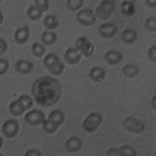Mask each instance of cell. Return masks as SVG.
I'll return each mask as SVG.
<instances>
[{
    "mask_svg": "<svg viewBox=\"0 0 156 156\" xmlns=\"http://www.w3.org/2000/svg\"><path fill=\"white\" fill-rule=\"evenodd\" d=\"M31 93L37 105L50 107L55 105L61 98L60 82L51 76H41L33 83Z\"/></svg>",
    "mask_w": 156,
    "mask_h": 156,
    "instance_id": "cell-1",
    "label": "cell"
},
{
    "mask_svg": "<svg viewBox=\"0 0 156 156\" xmlns=\"http://www.w3.org/2000/svg\"><path fill=\"white\" fill-rule=\"evenodd\" d=\"M103 121V116L98 112H93L89 114L82 123L83 130L88 133H94L99 127Z\"/></svg>",
    "mask_w": 156,
    "mask_h": 156,
    "instance_id": "cell-2",
    "label": "cell"
},
{
    "mask_svg": "<svg viewBox=\"0 0 156 156\" xmlns=\"http://www.w3.org/2000/svg\"><path fill=\"white\" fill-rule=\"evenodd\" d=\"M76 20L80 24L89 27L95 23L97 16L91 9L89 8H84L78 11L76 14Z\"/></svg>",
    "mask_w": 156,
    "mask_h": 156,
    "instance_id": "cell-3",
    "label": "cell"
},
{
    "mask_svg": "<svg viewBox=\"0 0 156 156\" xmlns=\"http://www.w3.org/2000/svg\"><path fill=\"white\" fill-rule=\"evenodd\" d=\"M115 9V2L112 0H104L96 9V16L102 20H108Z\"/></svg>",
    "mask_w": 156,
    "mask_h": 156,
    "instance_id": "cell-4",
    "label": "cell"
},
{
    "mask_svg": "<svg viewBox=\"0 0 156 156\" xmlns=\"http://www.w3.org/2000/svg\"><path fill=\"white\" fill-rule=\"evenodd\" d=\"M75 46H76L75 48L80 51V53L83 54L87 58L91 56L94 51V44L87 37H83V36H81L76 39Z\"/></svg>",
    "mask_w": 156,
    "mask_h": 156,
    "instance_id": "cell-5",
    "label": "cell"
},
{
    "mask_svg": "<svg viewBox=\"0 0 156 156\" xmlns=\"http://www.w3.org/2000/svg\"><path fill=\"white\" fill-rule=\"evenodd\" d=\"M122 124L126 130L133 133H140L145 129L144 122L132 116L126 117L123 120Z\"/></svg>",
    "mask_w": 156,
    "mask_h": 156,
    "instance_id": "cell-6",
    "label": "cell"
},
{
    "mask_svg": "<svg viewBox=\"0 0 156 156\" xmlns=\"http://www.w3.org/2000/svg\"><path fill=\"white\" fill-rule=\"evenodd\" d=\"M19 131L20 124L15 119H8L2 124V132L7 138H14Z\"/></svg>",
    "mask_w": 156,
    "mask_h": 156,
    "instance_id": "cell-7",
    "label": "cell"
},
{
    "mask_svg": "<svg viewBox=\"0 0 156 156\" xmlns=\"http://www.w3.org/2000/svg\"><path fill=\"white\" fill-rule=\"evenodd\" d=\"M24 119L31 126H37L39 124H42L45 119V115L41 110L33 109L25 115Z\"/></svg>",
    "mask_w": 156,
    "mask_h": 156,
    "instance_id": "cell-8",
    "label": "cell"
},
{
    "mask_svg": "<svg viewBox=\"0 0 156 156\" xmlns=\"http://www.w3.org/2000/svg\"><path fill=\"white\" fill-rule=\"evenodd\" d=\"M117 26L113 23H104L98 27V33L102 37L112 38L117 33Z\"/></svg>",
    "mask_w": 156,
    "mask_h": 156,
    "instance_id": "cell-9",
    "label": "cell"
},
{
    "mask_svg": "<svg viewBox=\"0 0 156 156\" xmlns=\"http://www.w3.org/2000/svg\"><path fill=\"white\" fill-rule=\"evenodd\" d=\"M64 58L69 65H76L81 59V53L76 48H69L64 53Z\"/></svg>",
    "mask_w": 156,
    "mask_h": 156,
    "instance_id": "cell-10",
    "label": "cell"
},
{
    "mask_svg": "<svg viewBox=\"0 0 156 156\" xmlns=\"http://www.w3.org/2000/svg\"><path fill=\"white\" fill-rule=\"evenodd\" d=\"M105 59L107 63L110 66H115L120 63L123 59L122 52L117 50H110L105 54Z\"/></svg>",
    "mask_w": 156,
    "mask_h": 156,
    "instance_id": "cell-11",
    "label": "cell"
},
{
    "mask_svg": "<svg viewBox=\"0 0 156 156\" xmlns=\"http://www.w3.org/2000/svg\"><path fill=\"white\" fill-rule=\"evenodd\" d=\"M16 71L20 74H29L34 68V63L27 59H20L16 63Z\"/></svg>",
    "mask_w": 156,
    "mask_h": 156,
    "instance_id": "cell-12",
    "label": "cell"
},
{
    "mask_svg": "<svg viewBox=\"0 0 156 156\" xmlns=\"http://www.w3.org/2000/svg\"><path fill=\"white\" fill-rule=\"evenodd\" d=\"M30 28L28 27H22L18 28L14 34V40L19 44L27 43L30 37Z\"/></svg>",
    "mask_w": 156,
    "mask_h": 156,
    "instance_id": "cell-13",
    "label": "cell"
},
{
    "mask_svg": "<svg viewBox=\"0 0 156 156\" xmlns=\"http://www.w3.org/2000/svg\"><path fill=\"white\" fill-rule=\"evenodd\" d=\"M66 149L69 152H76L83 147V141L80 137L71 136L66 141L65 144Z\"/></svg>",
    "mask_w": 156,
    "mask_h": 156,
    "instance_id": "cell-14",
    "label": "cell"
},
{
    "mask_svg": "<svg viewBox=\"0 0 156 156\" xmlns=\"http://www.w3.org/2000/svg\"><path fill=\"white\" fill-rule=\"evenodd\" d=\"M88 76L90 78V80H92L94 82H97V83H99L105 78L106 72L102 67L94 66L89 71Z\"/></svg>",
    "mask_w": 156,
    "mask_h": 156,
    "instance_id": "cell-15",
    "label": "cell"
},
{
    "mask_svg": "<svg viewBox=\"0 0 156 156\" xmlns=\"http://www.w3.org/2000/svg\"><path fill=\"white\" fill-rule=\"evenodd\" d=\"M120 38L122 42L125 44H133L137 40L138 35L136 30L133 29L126 28L122 32Z\"/></svg>",
    "mask_w": 156,
    "mask_h": 156,
    "instance_id": "cell-16",
    "label": "cell"
},
{
    "mask_svg": "<svg viewBox=\"0 0 156 156\" xmlns=\"http://www.w3.org/2000/svg\"><path fill=\"white\" fill-rule=\"evenodd\" d=\"M48 119H49L50 121L60 126L65 122L66 117H65V115L61 110L56 109L50 112V114L48 115Z\"/></svg>",
    "mask_w": 156,
    "mask_h": 156,
    "instance_id": "cell-17",
    "label": "cell"
},
{
    "mask_svg": "<svg viewBox=\"0 0 156 156\" xmlns=\"http://www.w3.org/2000/svg\"><path fill=\"white\" fill-rule=\"evenodd\" d=\"M121 12L127 16H133L135 13V2L131 0L123 1L121 4Z\"/></svg>",
    "mask_w": 156,
    "mask_h": 156,
    "instance_id": "cell-18",
    "label": "cell"
},
{
    "mask_svg": "<svg viewBox=\"0 0 156 156\" xmlns=\"http://www.w3.org/2000/svg\"><path fill=\"white\" fill-rule=\"evenodd\" d=\"M57 34L54 32L50 31H44L41 35V41L44 45L49 46L51 44H55L57 41Z\"/></svg>",
    "mask_w": 156,
    "mask_h": 156,
    "instance_id": "cell-19",
    "label": "cell"
},
{
    "mask_svg": "<svg viewBox=\"0 0 156 156\" xmlns=\"http://www.w3.org/2000/svg\"><path fill=\"white\" fill-rule=\"evenodd\" d=\"M44 25L49 30H55L59 26V21L55 15H47L44 19Z\"/></svg>",
    "mask_w": 156,
    "mask_h": 156,
    "instance_id": "cell-20",
    "label": "cell"
},
{
    "mask_svg": "<svg viewBox=\"0 0 156 156\" xmlns=\"http://www.w3.org/2000/svg\"><path fill=\"white\" fill-rule=\"evenodd\" d=\"M139 67L133 64H126L122 69V74L128 78H133L139 73Z\"/></svg>",
    "mask_w": 156,
    "mask_h": 156,
    "instance_id": "cell-21",
    "label": "cell"
},
{
    "mask_svg": "<svg viewBox=\"0 0 156 156\" xmlns=\"http://www.w3.org/2000/svg\"><path fill=\"white\" fill-rule=\"evenodd\" d=\"M42 13V10H41L36 5H32L27 11V17L32 21H37V20L41 19Z\"/></svg>",
    "mask_w": 156,
    "mask_h": 156,
    "instance_id": "cell-22",
    "label": "cell"
},
{
    "mask_svg": "<svg viewBox=\"0 0 156 156\" xmlns=\"http://www.w3.org/2000/svg\"><path fill=\"white\" fill-rule=\"evenodd\" d=\"M9 112L14 116H20L23 114L25 112V109L20 104L19 101L17 100L13 101L10 103V105L9 106Z\"/></svg>",
    "mask_w": 156,
    "mask_h": 156,
    "instance_id": "cell-23",
    "label": "cell"
},
{
    "mask_svg": "<svg viewBox=\"0 0 156 156\" xmlns=\"http://www.w3.org/2000/svg\"><path fill=\"white\" fill-rule=\"evenodd\" d=\"M58 61H60V58L56 54L52 53V52H50L46 55V56L44 57V58L43 59V64L44 66L47 68V69H49L51 66H52L53 65H55L56 62H58Z\"/></svg>",
    "mask_w": 156,
    "mask_h": 156,
    "instance_id": "cell-24",
    "label": "cell"
},
{
    "mask_svg": "<svg viewBox=\"0 0 156 156\" xmlns=\"http://www.w3.org/2000/svg\"><path fill=\"white\" fill-rule=\"evenodd\" d=\"M17 101H19L20 104L23 107V108L26 110H28L31 108L34 105V100L30 96L27 95V94H23L20 95L18 98Z\"/></svg>",
    "mask_w": 156,
    "mask_h": 156,
    "instance_id": "cell-25",
    "label": "cell"
},
{
    "mask_svg": "<svg viewBox=\"0 0 156 156\" xmlns=\"http://www.w3.org/2000/svg\"><path fill=\"white\" fill-rule=\"evenodd\" d=\"M31 51L32 54L34 56L37 57V58H41L46 52V48L40 43H34L31 45Z\"/></svg>",
    "mask_w": 156,
    "mask_h": 156,
    "instance_id": "cell-26",
    "label": "cell"
},
{
    "mask_svg": "<svg viewBox=\"0 0 156 156\" xmlns=\"http://www.w3.org/2000/svg\"><path fill=\"white\" fill-rule=\"evenodd\" d=\"M59 126L50 121L49 119H44V122H42V128L44 130V132L47 133H54L57 131L58 128Z\"/></svg>",
    "mask_w": 156,
    "mask_h": 156,
    "instance_id": "cell-27",
    "label": "cell"
},
{
    "mask_svg": "<svg viewBox=\"0 0 156 156\" xmlns=\"http://www.w3.org/2000/svg\"><path fill=\"white\" fill-rule=\"evenodd\" d=\"M119 153L120 156H136L137 154L136 150L128 144L121 146L119 148Z\"/></svg>",
    "mask_w": 156,
    "mask_h": 156,
    "instance_id": "cell-28",
    "label": "cell"
},
{
    "mask_svg": "<svg viewBox=\"0 0 156 156\" xmlns=\"http://www.w3.org/2000/svg\"><path fill=\"white\" fill-rule=\"evenodd\" d=\"M50 71V73L51 74H53L54 76H60L62 74V73L64 72V69H65V66H64V63L62 61H58V62L53 65L52 66L48 69Z\"/></svg>",
    "mask_w": 156,
    "mask_h": 156,
    "instance_id": "cell-29",
    "label": "cell"
},
{
    "mask_svg": "<svg viewBox=\"0 0 156 156\" xmlns=\"http://www.w3.org/2000/svg\"><path fill=\"white\" fill-rule=\"evenodd\" d=\"M84 1L83 0H67L66 5L70 11H77L83 6Z\"/></svg>",
    "mask_w": 156,
    "mask_h": 156,
    "instance_id": "cell-30",
    "label": "cell"
},
{
    "mask_svg": "<svg viewBox=\"0 0 156 156\" xmlns=\"http://www.w3.org/2000/svg\"><path fill=\"white\" fill-rule=\"evenodd\" d=\"M144 27L147 30L154 32L156 30V19L154 16H150L144 22Z\"/></svg>",
    "mask_w": 156,
    "mask_h": 156,
    "instance_id": "cell-31",
    "label": "cell"
},
{
    "mask_svg": "<svg viewBox=\"0 0 156 156\" xmlns=\"http://www.w3.org/2000/svg\"><path fill=\"white\" fill-rule=\"evenodd\" d=\"M36 6L42 10V12H46L49 9V1L48 0H35L34 1Z\"/></svg>",
    "mask_w": 156,
    "mask_h": 156,
    "instance_id": "cell-32",
    "label": "cell"
},
{
    "mask_svg": "<svg viewBox=\"0 0 156 156\" xmlns=\"http://www.w3.org/2000/svg\"><path fill=\"white\" fill-rule=\"evenodd\" d=\"M9 68V62L5 58H0V74L4 75Z\"/></svg>",
    "mask_w": 156,
    "mask_h": 156,
    "instance_id": "cell-33",
    "label": "cell"
},
{
    "mask_svg": "<svg viewBox=\"0 0 156 156\" xmlns=\"http://www.w3.org/2000/svg\"><path fill=\"white\" fill-rule=\"evenodd\" d=\"M147 57L152 62H156V46L155 44L151 46L147 51Z\"/></svg>",
    "mask_w": 156,
    "mask_h": 156,
    "instance_id": "cell-34",
    "label": "cell"
},
{
    "mask_svg": "<svg viewBox=\"0 0 156 156\" xmlns=\"http://www.w3.org/2000/svg\"><path fill=\"white\" fill-rule=\"evenodd\" d=\"M8 49V44L5 40L3 38H0V55H2L4 54Z\"/></svg>",
    "mask_w": 156,
    "mask_h": 156,
    "instance_id": "cell-35",
    "label": "cell"
},
{
    "mask_svg": "<svg viewBox=\"0 0 156 156\" xmlns=\"http://www.w3.org/2000/svg\"><path fill=\"white\" fill-rule=\"evenodd\" d=\"M42 154L40 151H38L37 149H29L28 151H26L25 153V156H41Z\"/></svg>",
    "mask_w": 156,
    "mask_h": 156,
    "instance_id": "cell-36",
    "label": "cell"
},
{
    "mask_svg": "<svg viewBox=\"0 0 156 156\" xmlns=\"http://www.w3.org/2000/svg\"><path fill=\"white\" fill-rule=\"evenodd\" d=\"M106 155L109 156H119V149L117 148H110L108 149L106 152Z\"/></svg>",
    "mask_w": 156,
    "mask_h": 156,
    "instance_id": "cell-37",
    "label": "cell"
},
{
    "mask_svg": "<svg viewBox=\"0 0 156 156\" xmlns=\"http://www.w3.org/2000/svg\"><path fill=\"white\" fill-rule=\"evenodd\" d=\"M145 4L150 8H154L156 6L155 0H146Z\"/></svg>",
    "mask_w": 156,
    "mask_h": 156,
    "instance_id": "cell-38",
    "label": "cell"
},
{
    "mask_svg": "<svg viewBox=\"0 0 156 156\" xmlns=\"http://www.w3.org/2000/svg\"><path fill=\"white\" fill-rule=\"evenodd\" d=\"M155 99H156V96L154 95L152 98V99H151V105H152L154 109H155Z\"/></svg>",
    "mask_w": 156,
    "mask_h": 156,
    "instance_id": "cell-39",
    "label": "cell"
},
{
    "mask_svg": "<svg viewBox=\"0 0 156 156\" xmlns=\"http://www.w3.org/2000/svg\"><path fill=\"white\" fill-rule=\"evenodd\" d=\"M2 18H3V15H2V12H1V23H2Z\"/></svg>",
    "mask_w": 156,
    "mask_h": 156,
    "instance_id": "cell-40",
    "label": "cell"
},
{
    "mask_svg": "<svg viewBox=\"0 0 156 156\" xmlns=\"http://www.w3.org/2000/svg\"><path fill=\"white\" fill-rule=\"evenodd\" d=\"M2 137H1V147H2Z\"/></svg>",
    "mask_w": 156,
    "mask_h": 156,
    "instance_id": "cell-41",
    "label": "cell"
}]
</instances>
